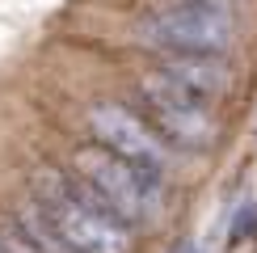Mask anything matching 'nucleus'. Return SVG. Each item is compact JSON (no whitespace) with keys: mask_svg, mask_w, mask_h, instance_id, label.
Segmentation results:
<instances>
[{"mask_svg":"<svg viewBox=\"0 0 257 253\" xmlns=\"http://www.w3.org/2000/svg\"><path fill=\"white\" fill-rule=\"evenodd\" d=\"M38 215L72 253H131L135 236L101 198H93L76 177L38 173Z\"/></svg>","mask_w":257,"mask_h":253,"instance_id":"nucleus-1","label":"nucleus"},{"mask_svg":"<svg viewBox=\"0 0 257 253\" xmlns=\"http://www.w3.org/2000/svg\"><path fill=\"white\" fill-rule=\"evenodd\" d=\"M72 169H76V182L89 190L93 198H101L122 224H148L160 211V173L144 165H131L126 156L110 152L101 144H89L72 156Z\"/></svg>","mask_w":257,"mask_h":253,"instance_id":"nucleus-2","label":"nucleus"},{"mask_svg":"<svg viewBox=\"0 0 257 253\" xmlns=\"http://www.w3.org/2000/svg\"><path fill=\"white\" fill-rule=\"evenodd\" d=\"M135 84H139V101H144L148 118H152V131L165 144L194 148V152H207L219 144V118L211 114V101L186 93L177 80H169L156 68L144 72Z\"/></svg>","mask_w":257,"mask_h":253,"instance_id":"nucleus-3","label":"nucleus"},{"mask_svg":"<svg viewBox=\"0 0 257 253\" xmlns=\"http://www.w3.org/2000/svg\"><path fill=\"white\" fill-rule=\"evenodd\" d=\"M232 21L215 5L194 0H169L139 21V38L160 51H198V55H223L232 47Z\"/></svg>","mask_w":257,"mask_h":253,"instance_id":"nucleus-4","label":"nucleus"},{"mask_svg":"<svg viewBox=\"0 0 257 253\" xmlns=\"http://www.w3.org/2000/svg\"><path fill=\"white\" fill-rule=\"evenodd\" d=\"M89 126H93V140L101 148L126 156L131 165H144V169H152V173H165L169 169V144L160 140L139 114L126 110V105H114V101L93 105Z\"/></svg>","mask_w":257,"mask_h":253,"instance_id":"nucleus-5","label":"nucleus"},{"mask_svg":"<svg viewBox=\"0 0 257 253\" xmlns=\"http://www.w3.org/2000/svg\"><path fill=\"white\" fill-rule=\"evenodd\" d=\"M169 80H177L186 93H194L202 101H215L223 93H232V68L223 63L219 55H198V51H165V59H160V68Z\"/></svg>","mask_w":257,"mask_h":253,"instance_id":"nucleus-6","label":"nucleus"},{"mask_svg":"<svg viewBox=\"0 0 257 253\" xmlns=\"http://www.w3.org/2000/svg\"><path fill=\"white\" fill-rule=\"evenodd\" d=\"M194 5H215V9H223L228 0H194Z\"/></svg>","mask_w":257,"mask_h":253,"instance_id":"nucleus-7","label":"nucleus"}]
</instances>
